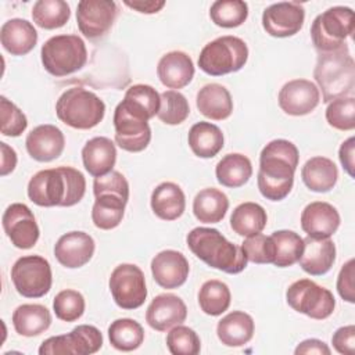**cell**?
Here are the masks:
<instances>
[{
	"label": "cell",
	"mask_w": 355,
	"mask_h": 355,
	"mask_svg": "<svg viewBox=\"0 0 355 355\" xmlns=\"http://www.w3.org/2000/svg\"><path fill=\"white\" fill-rule=\"evenodd\" d=\"M300 153L294 143L286 139L269 141L261 151L257 183L259 193L270 201L284 200L294 184Z\"/></svg>",
	"instance_id": "cell-1"
},
{
	"label": "cell",
	"mask_w": 355,
	"mask_h": 355,
	"mask_svg": "<svg viewBox=\"0 0 355 355\" xmlns=\"http://www.w3.org/2000/svg\"><path fill=\"white\" fill-rule=\"evenodd\" d=\"M26 191L39 207H72L83 198L86 179L72 166L43 169L31 178Z\"/></svg>",
	"instance_id": "cell-2"
},
{
	"label": "cell",
	"mask_w": 355,
	"mask_h": 355,
	"mask_svg": "<svg viewBox=\"0 0 355 355\" xmlns=\"http://www.w3.org/2000/svg\"><path fill=\"white\" fill-rule=\"evenodd\" d=\"M190 251L208 266L229 275H237L247 268L241 248L230 243L218 229L194 227L186 236Z\"/></svg>",
	"instance_id": "cell-3"
},
{
	"label": "cell",
	"mask_w": 355,
	"mask_h": 355,
	"mask_svg": "<svg viewBox=\"0 0 355 355\" xmlns=\"http://www.w3.org/2000/svg\"><path fill=\"white\" fill-rule=\"evenodd\" d=\"M313 78L322 92V101L330 103L354 94L355 61L348 46L330 53H319Z\"/></svg>",
	"instance_id": "cell-4"
},
{
	"label": "cell",
	"mask_w": 355,
	"mask_h": 355,
	"mask_svg": "<svg viewBox=\"0 0 355 355\" xmlns=\"http://www.w3.org/2000/svg\"><path fill=\"white\" fill-rule=\"evenodd\" d=\"M55 114L69 128L87 130L104 119L105 104L96 93L87 89L71 87L58 97Z\"/></svg>",
	"instance_id": "cell-5"
},
{
	"label": "cell",
	"mask_w": 355,
	"mask_h": 355,
	"mask_svg": "<svg viewBox=\"0 0 355 355\" xmlns=\"http://www.w3.org/2000/svg\"><path fill=\"white\" fill-rule=\"evenodd\" d=\"M44 69L57 78L78 72L87 62V49L78 35H55L40 49Z\"/></svg>",
	"instance_id": "cell-6"
},
{
	"label": "cell",
	"mask_w": 355,
	"mask_h": 355,
	"mask_svg": "<svg viewBox=\"0 0 355 355\" xmlns=\"http://www.w3.org/2000/svg\"><path fill=\"white\" fill-rule=\"evenodd\" d=\"M248 60V47L237 36L225 35L207 43L200 55L198 67L211 76H222L240 71Z\"/></svg>",
	"instance_id": "cell-7"
},
{
	"label": "cell",
	"mask_w": 355,
	"mask_h": 355,
	"mask_svg": "<svg viewBox=\"0 0 355 355\" xmlns=\"http://www.w3.org/2000/svg\"><path fill=\"white\" fill-rule=\"evenodd\" d=\"M354 32V11L349 7L334 6L319 14L311 25V39L319 53H330L347 46L345 40Z\"/></svg>",
	"instance_id": "cell-8"
},
{
	"label": "cell",
	"mask_w": 355,
	"mask_h": 355,
	"mask_svg": "<svg viewBox=\"0 0 355 355\" xmlns=\"http://www.w3.org/2000/svg\"><path fill=\"white\" fill-rule=\"evenodd\" d=\"M286 301L294 311L316 320L329 318L336 308L333 293L311 279L291 283L286 291Z\"/></svg>",
	"instance_id": "cell-9"
},
{
	"label": "cell",
	"mask_w": 355,
	"mask_h": 355,
	"mask_svg": "<svg viewBox=\"0 0 355 355\" xmlns=\"http://www.w3.org/2000/svg\"><path fill=\"white\" fill-rule=\"evenodd\" d=\"M11 280L17 293L22 297L40 298L51 288V266L40 255L21 257L11 268Z\"/></svg>",
	"instance_id": "cell-10"
},
{
	"label": "cell",
	"mask_w": 355,
	"mask_h": 355,
	"mask_svg": "<svg viewBox=\"0 0 355 355\" xmlns=\"http://www.w3.org/2000/svg\"><path fill=\"white\" fill-rule=\"evenodd\" d=\"M114 302L122 309L140 308L147 298L143 270L133 263H121L111 272L108 280Z\"/></svg>",
	"instance_id": "cell-11"
},
{
	"label": "cell",
	"mask_w": 355,
	"mask_h": 355,
	"mask_svg": "<svg viewBox=\"0 0 355 355\" xmlns=\"http://www.w3.org/2000/svg\"><path fill=\"white\" fill-rule=\"evenodd\" d=\"M103 347L101 331L92 324H79L68 334L53 336L39 347L40 355H90Z\"/></svg>",
	"instance_id": "cell-12"
},
{
	"label": "cell",
	"mask_w": 355,
	"mask_h": 355,
	"mask_svg": "<svg viewBox=\"0 0 355 355\" xmlns=\"http://www.w3.org/2000/svg\"><path fill=\"white\" fill-rule=\"evenodd\" d=\"M118 15L112 0H80L76 7V24L87 39L103 37L114 25Z\"/></svg>",
	"instance_id": "cell-13"
},
{
	"label": "cell",
	"mask_w": 355,
	"mask_h": 355,
	"mask_svg": "<svg viewBox=\"0 0 355 355\" xmlns=\"http://www.w3.org/2000/svg\"><path fill=\"white\" fill-rule=\"evenodd\" d=\"M1 225L11 244L21 250L32 248L40 236L36 218L31 208L22 202L8 205L3 214Z\"/></svg>",
	"instance_id": "cell-14"
},
{
	"label": "cell",
	"mask_w": 355,
	"mask_h": 355,
	"mask_svg": "<svg viewBox=\"0 0 355 355\" xmlns=\"http://www.w3.org/2000/svg\"><path fill=\"white\" fill-rule=\"evenodd\" d=\"M115 143L125 151L140 153L151 141V128L148 121L132 114L121 103L114 111Z\"/></svg>",
	"instance_id": "cell-15"
},
{
	"label": "cell",
	"mask_w": 355,
	"mask_h": 355,
	"mask_svg": "<svg viewBox=\"0 0 355 355\" xmlns=\"http://www.w3.org/2000/svg\"><path fill=\"white\" fill-rule=\"evenodd\" d=\"M305 21L304 6L297 1L270 4L262 12V26L273 37H290L298 33Z\"/></svg>",
	"instance_id": "cell-16"
},
{
	"label": "cell",
	"mask_w": 355,
	"mask_h": 355,
	"mask_svg": "<svg viewBox=\"0 0 355 355\" xmlns=\"http://www.w3.org/2000/svg\"><path fill=\"white\" fill-rule=\"evenodd\" d=\"M279 107L291 116L311 114L320 101L318 86L308 79H293L283 85L279 92Z\"/></svg>",
	"instance_id": "cell-17"
},
{
	"label": "cell",
	"mask_w": 355,
	"mask_h": 355,
	"mask_svg": "<svg viewBox=\"0 0 355 355\" xmlns=\"http://www.w3.org/2000/svg\"><path fill=\"white\" fill-rule=\"evenodd\" d=\"M187 318L184 301L171 293L158 294L153 298L146 311V322L157 331H166L182 324Z\"/></svg>",
	"instance_id": "cell-18"
},
{
	"label": "cell",
	"mask_w": 355,
	"mask_h": 355,
	"mask_svg": "<svg viewBox=\"0 0 355 355\" xmlns=\"http://www.w3.org/2000/svg\"><path fill=\"white\" fill-rule=\"evenodd\" d=\"M151 273L155 283L168 290L183 286L189 277L190 266L186 257L176 250H164L151 259Z\"/></svg>",
	"instance_id": "cell-19"
},
{
	"label": "cell",
	"mask_w": 355,
	"mask_h": 355,
	"mask_svg": "<svg viewBox=\"0 0 355 355\" xmlns=\"http://www.w3.org/2000/svg\"><path fill=\"white\" fill-rule=\"evenodd\" d=\"M94 250L96 243L93 237L89 233L75 230L62 234L57 240L54 255L62 266L76 269L85 266L92 259Z\"/></svg>",
	"instance_id": "cell-20"
},
{
	"label": "cell",
	"mask_w": 355,
	"mask_h": 355,
	"mask_svg": "<svg viewBox=\"0 0 355 355\" xmlns=\"http://www.w3.org/2000/svg\"><path fill=\"white\" fill-rule=\"evenodd\" d=\"M25 147L28 154L39 162H50L57 159L65 147V137L55 125L44 123L33 128L26 139Z\"/></svg>",
	"instance_id": "cell-21"
},
{
	"label": "cell",
	"mask_w": 355,
	"mask_h": 355,
	"mask_svg": "<svg viewBox=\"0 0 355 355\" xmlns=\"http://www.w3.org/2000/svg\"><path fill=\"white\" fill-rule=\"evenodd\" d=\"M341 222L340 214L326 201H313L301 212L302 230L315 239H330Z\"/></svg>",
	"instance_id": "cell-22"
},
{
	"label": "cell",
	"mask_w": 355,
	"mask_h": 355,
	"mask_svg": "<svg viewBox=\"0 0 355 355\" xmlns=\"http://www.w3.org/2000/svg\"><path fill=\"white\" fill-rule=\"evenodd\" d=\"M194 71L191 57L179 50L164 54L157 65V75L168 89H183L187 86L193 80Z\"/></svg>",
	"instance_id": "cell-23"
},
{
	"label": "cell",
	"mask_w": 355,
	"mask_h": 355,
	"mask_svg": "<svg viewBox=\"0 0 355 355\" xmlns=\"http://www.w3.org/2000/svg\"><path fill=\"white\" fill-rule=\"evenodd\" d=\"M336 261V244L330 239H304V250L298 259L304 272L311 276L326 275Z\"/></svg>",
	"instance_id": "cell-24"
},
{
	"label": "cell",
	"mask_w": 355,
	"mask_h": 355,
	"mask_svg": "<svg viewBox=\"0 0 355 355\" xmlns=\"http://www.w3.org/2000/svg\"><path fill=\"white\" fill-rule=\"evenodd\" d=\"M82 161L85 169L93 178L107 175L114 171L116 162V147L108 137H93L87 140L82 148Z\"/></svg>",
	"instance_id": "cell-25"
},
{
	"label": "cell",
	"mask_w": 355,
	"mask_h": 355,
	"mask_svg": "<svg viewBox=\"0 0 355 355\" xmlns=\"http://www.w3.org/2000/svg\"><path fill=\"white\" fill-rule=\"evenodd\" d=\"M0 42L11 55H25L37 43V32L32 22L22 18H11L1 25Z\"/></svg>",
	"instance_id": "cell-26"
},
{
	"label": "cell",
	"mask_w": 355,
	"mask_h": 355,
	"mask_svg": "<svg viewBox=\"0 0 355 355\" xmlns=\"http://www.w3.org/2000/svg\"><path fill=\"white\" fill-rule=\"evenodd\" d=\"M151 209L162 220H175L186 209V196L173 182L159 183L151 193Z\"/></svg>",
	"instance_id": "cell-27"
},
{
	"label": "cell",
	"mask_w": 355,
	"mask_h": 355,
	"mask_svg": "<svg viewBox=\"0 0 355 355\" xmlns=\"http://www.w3.org/2000/svg\"><path fill=\"white\" fill-rule=\"evenodd\" d=\"M198 111L212 121H223L233 112V100L230 92L219 83L202 86L196 97Z\"/></svg>",
	"instance_id": "cell-28"
},
{
	"label": "cell",
	"mask_w": 355,
	"mask_h": 355,
	"mask_svg": "<svg viewBox=\"0 0 355 355\" xmlns=\"http://www.w3.org/2000/svg\"><path fill=\"white\" fill-rule=\"evenodd\" d=\"M254 330L255 323L251 315L233 311L218 322L216 336L226 347H243L252 338Z\"/></svg>",
	"instance_id": "cell-29"
},
{
	"label": "cell",
	"mask_w": 355,
	"mask_h": 355,
	"mask_svg": "<svg viewBox=\"0 0 355 355\" xmlns=\"http://www.w3.org/2000/svg\"><path fill=\"white\" fill-rule=\"evenodd\" d=\"M301 178L304 184L311 191L327 193L337 183L338 169L330 158L316 155L304 164L301 169Z\"/></svg>",
	"instance_id": "cell-30"
},
{
	"label": "cell",
	"mask_w": 355,
	"mask_h": 355,
	"mask_svg": "<svg viewBox=\"0 0 355 355\" xmlns=\"http://www.w3.org/2000/svg\"><path fill=\"white\" fill-rule=\"evenodd\" d=\"M51 324L50 311L40 304H22L12 312V326L19 336L36 337Z\"/></svg>",
	"instance_id": "cell-31"
},
{
	"label": "cell",
	"mask_w": 355,
	"mask_h": 355,
	"mask_svg": "<svg viewBox=\"0 0 355 355\" xmlns=\"http://www.w3.org/2000/svg\"><path fill=\"white\" fill-rule=\"evenodd\" d=\"M187 141L198 158H214L223 148L225 139L219 126L200 121L190 128Z\"/></svg>",
	"instance_id": "cell-32"
},
{
	"label": "cell",
	"mask_w": 355,
	"mask_h": 355,
	"mask_svg": "<svg viewBox=\"0 0 355 355\" xmlns=\"http://www.w3.org/2000/svg\"><path fill=\"white\" fill-rule=\"evenodd\" d=\"M229 209L227 196L215 187L200 190L193 200V214L201 223L220 222Z\"/></svg>",
	"instance_id": "cell-33"
},
{
	"label": "cell",
	"mask_w": 355,
	"mask_h": 355,
	"mask_svg": "<svg viewBox=\"0 0 355 355\" xmlns=\"http://www.w3.org/2000/svg\"><path fill=\"white\" fill-rule=\"evenodd\" d=\"M216 180L230 189L244 186L252 176V165L248 157L240 153L226 154L215 168Z\"/></svg>",
	"instance_id": "cell-34"
},
{
	"label": "cell",
	"mask_w": 355,
	"mask_h": 355,
	"mask_svg": "<svg viewBox=\"0 0 355 355\" xmlns=\"http://www.w3.org/2000/svg\"><path fill=\"white\" fill-rule=\"evenodd\" d=\"M128 200L118 194H98L96 196L92 208V220L97 229L111 230L119 226L125 215Z\"/></svg>",
	"instance_id": "cell-35"
},
{
	"label": "cell",
	"mask_w": 355,
	"mask_h": 355,
	"mask_svg": "<svg viewBox=\"0 0 355 355\" xmlns=\"http://www.w3.org/2000/svg\"><path fill=\"white\" fill-rule=\"evenodd\" d=\"M268 222L266 211L257 202H241L230 215V227L241 237H250L261 233Z\"/></svg>",
	"instance_id": "cell-36"
},
{
	"label": "cell",
	"mask_w": 355,
	"mask_h": 355,
	"mask_svg": "<svg viewBox=\"0 0 355 355\" xmlns=\"http://www.w3.org/2000/svg\"><path fill=\"white\" fill-rule=\"evenodd\" d=\"M273 244V265L277 268H288L298 262L304 239L293 230H276L270 236Z\"/></svg>",
	"instance_id": "cell-37"
},
{
	"label": "cell",
	"mask_w": 355,
	"mask_h": 355,
	"mask_svg": "<svg viewBox=\"0 0 355 355\" xmlns=\"http://www.w3.org/2000/svg\"><path fill=\"white\" fill-rule=\"evenodd\" d=\"M110 344L123 352L137 349L144 341L143 326L130 318H121L108 326Z\"/></svg>",
	"instance_id": "cell-38"
},
{
	"label": "cell",
	"mask_w": 355,
	"mask_h": 355,
	"mask_svg": "<svg viewBox=\"0 0 355 355\" xmlns=\"http://www.w3.org/2000/svg\"><path fill=\"white\" fill-rule=\"evenodd\" d=\"M69 18L71 8L64 0H37L32 7V19L42 29L62 28Z\"/></svg>",
	"instance_id": "cell-39"
},
{
	"label": "cell",
	"mask_w": 355,
	"mask_h": 355,
	"mask_svg": "<svg viewBox=\"0 0 355 355\" xmlns=\"http://www.w3.org/2000/svg\"><path fill=\"white\" fill-rule=\"evenodd\" d=\"M232 294L226 283L212 279L202 283L198 291V305L205 315L219 316L230 306Z\"/></svg>",
	"instance_id": "cell-40"
},
{
	"label": "cell",
	"mask_w": 355,
	"mask_h": 355,
	"mask_svg": "<svg viewBox=\"0 0 355 355\" xmlns=\"http://www.w3.org/2000/svg\"><path fill=\"white\" fill-rule=\"evenodd\" d=\"M211 21L220 28H237L248 18V4L243 0H216L209 8Z\"/></svg>",
	"instance_id": "cell-41"
},
{
	"label": "cell",
	"mask_w": 355,
	"mask_h": 355,
	"mask_svg": "<svg viewBox=\"0 0 355 355\" xmlns=\"http://www.w3.org/2000/svg\"><path fill=\"white\" fill-rule=\"evenodd\" d=\"M161 105L157 114L158 119L165 125H180L190 114L187 98L178 90H166L159 94Z\"/></svg>",
	"instance_id": "cell-42"
},
{
	"label": "cell",
	"mask_w": 355,
	"mask_h": 355,
	"mask_svg": "<svg viewBox=\"0 0 355 355\" xmlns=\"http://www.w3.org/2000/svg\"><path fill=\"white\" fill-rule=\"evenodd\" d=\"M85 297L72 288L60 291L53 300V311L60 320L75 322L85 313Z\"/></svg>",
	"instance_id": "cell-43"
},
{
	"label": "cell",
	"mask_w": 355,
	"mask_h": 355,
	"mask_svg": "<svg viewBox=\"0 0 355 355\" xmlns=\"http://www.w3.org/2000/svg\"><path fill=\"white\" fill-rule=\"evenodd\" d=\"M327 123L337 130H352L355 128V98L354 96L340 97L329 103L326 108Z\"/></svg>",
	"instance_id": "cell-44"
},
{
	"label": "cell",
	"mask_w": 355,
	"mask_h": 355,
	"mask_svg": "<svg viewBox=\"0 0 355 355\" xmlns=\"http://www.w3.org/2000/svg\"><path fill=\"white\" fill-rule=\"evenodd\" d=\"M166 347L172 355H197L201 349V341L193 329L178 324L168 333Z\"/></svg>",
	"instance_id": "cell-45"
},
{
	"label": "cell",
	"mask_w": 355,
	"mask_h": 355,
	"mask_svg": "<svg viewBox=\"0 0 355 355\" xmlns=\"http://www.w3.org/2000/svg\"><path fill=\"white\" fill-rule=\"evenodd\" d=\"M0 115H1V135L8 137L21 136L26 126V115L7 97H0Z\"/></svg>",
	"instance_id": "cell-46"
},
{
	"label": "cell",
	"mask_w": 355,
	"mask_h": 355,
	"mask_svg": "<svg viewBox=\"0 0 355 355\" xmlns=\"http://www.w3.org/2000/svg\"><path fill=\"white\" fill-rule=\"evenodd\" d=\"M125 100L133 103L135 105H137L139 108H141L148 118H154L158 111H159V105H161V96L159 93L150 85H133L130 86L126 93H125Z\"/></svg>",
	"instance_id": "cell-47"
},
{
	"label": "cell",
	"mask_w": 355,
	"mask_h": 355,
	"mask_svg": "<svg viewBox=\"0 0 355 355\" xmlns=\"http://www.w3.org/2000/svg\"><path fill=\"white\" fill-rule=\"evenodd\" d=\"M247 261L254 263H273V244L269 236L262 233L247 237L240 245Z\"/></svg>",
	"instance_id": "cell-48"
},
{
	"label": "cell",
	"mask_w": 355,
	"mask_h": 355,
	"mask_svg": "<svg viewBox=\"0 0 355 355\" xmlns=\"http://www.w3.org/2000/svg\"><path fill=\"white\" fill-rule=\"evenodd\" d=\"M93 193H94V197L98 194L110 193V194H118L129 200V183L121 172L111 171L107 175L94 178Z\"/></svg>",
	"instance_id": "cell-49"
},
{
	"label": "cell",
	"mask_w": 355,
	"mask_h": 355,
	"mask_svg": "<svg viewBox=\"0 0 355 355\" xmlns=\"http://www.w3.org/2000/svg\"><path fill=\"white\" fill-rule=\"evenodd\" d=\"M337 291L340 297L349 302H355V261L348 259L340 269L337 276Z\"/></svg>",
	"instance_id": "cell-50"
},
{
	"label": "cell",
	"mask_w": 355,
	"mask_h": 355,
	"mask_svg": "<svg viewBox=\"0 0 355 355\" xmlns=\"http://www.w3.org/2000/svg\"><path fill=\"white\" fill-rule=\"evenodd\" d=\"M331 344L338 354L352 355L355 352V326L348 324L337 329L331 337Z\"/></svg>",
	"instance_id": "cell-51"
},
{
	"label": "cell",
	"mask_w": 355,
	"mask_h": 355,
	"mask_svg": "<svg viewBox=\"0 0 355 355\" xmlns=\"http://www.w3.org/2000/svg\"><path fill=\"white\" fill-rule=\"evenodd\" d=\"M354 155H355V137L351 136L345 141H343V144L340 146V150H338L340 162H341L344 171L351 178H354V165H355Z\"/></svg>",
	"instance_id": "cell-52"
},
{
	"label": "cell",
	"mask_w": 355,
	"mask_h": 355,
	"mask_svg": "<svg viewBox=\"0 0 355 355\" xmlns=\"http://www.w3.org/2000/svg\"><path fill=\"white\" fill-rule=\"evenodd\" d=\"M295 355H309V354H316V355H330L331 351L329 348V345L318 338H308L301 341L295 351Z\"/></svg>",
	"instance_id": "cell-53"
},
{
	"label": "cell",
	"mask_w": 355,
	"mask_h": 355,
	"mask_svg": "<svg viewBox=\"0 0 355 355\" xmlns=\"http://www.w3.org/2000/svg\"><path fill=\"white\" fill-rule=\"evenodd\" d=\"M123 4L140 14H155L165 6L164 0H123Z\"/></svg>",
	"instance_id": "cell-54"
},
{
	"label": "cell",
	"mask_w": 355,
	"mask_h": 355,
	"mask_svg": "<svg viewBox=\"0 0 355 355\" xmlns=\"http://www.w3.org/2000/svg\"><path fill=\"white\" fill-rule=\"evenodd\" d=\"M0 150H1V166H0V175L7 176L11 173L15 166H17V153L12 147H10L7 143L1 141L0 143Z\"/></svg>",
	"instance_id": "cell-55"
}]
</instances>
